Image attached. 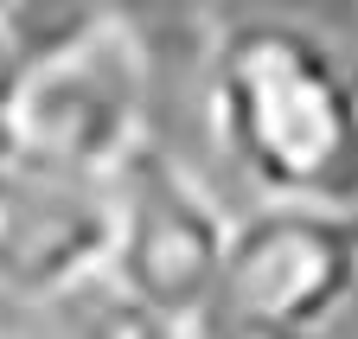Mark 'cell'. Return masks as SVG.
Here are the masks:
<instances>
[{
  "instance_id": "cell-5",
  "label": "cell",
  "mask_w": 358,
  "mask_h": 339,
  "mask_svg": "<svg viewBox=\"0 0 358 339\" xmlns=\"http://www.w3.org/2000/svg\"><path fill=\"white\" fill-rule=\"evenodd\" d=\"M109 263V186L0 160V301L32 314Z\"/></svg>"
},
{
  "instance_id": "cell-2",
  "label": "cell",
  "mask_w": 358,
  "mask_h": 339,
  "mask_svg": "<svg viewBox=\"0 0 358 339\" xmlns=\"http://www.w3.org/2000/svg\"><path fill=\"white\" fill-rule=\"evenodd\" d=\"M154 32L141 0H96L0 52V160L115 180L154 141Z\"/></svg>"
},
{
  "instance_id": "cell-1",
  "label": "cell",
  "mask_w": 358,
  "mask_h": 339,
  "mask_svg": "<svg viewBox=\"0 0 358 339\" xmlns=\"http://www.w3.org/2000/svg\"><path fill=\"white\" fill-rule=\"evenodd\" d=\"M205 122L231 173L262 199L358 211V58L327 26L294 13L217 26Z\"/></svg>"
},
{
  "instance_id": "cell-4",
  "label": "cell",
  "mask_w": 358,
  "mask_h": 339,
  "mask_svg": "<svg viewBox=\"0 0 358 339\" xmlns=\"http://www.w3.org/2000/svg\"><path fill=\"white\" fill-rule=\"evenodd\" d=\"M237 211L186 154L148 141L109 180V275L154 308L173 333H186L217 294L224 243Z\"/></svg>"
},
{
  "instance_id": "cell-3",
  "label": "cell",
  "mask_w": 358,
  "mask_h": 339,
  "mask_svg": "<svg viewBox=\"0 0 358 339\" xmlns=\"http://www.w3.org/2000/svg\"><path fill=\"white\" fill-rule=\"evenodd\" d=\"M352 301H358V211L256 199L231 218L217 294L205 314L282 339H333Z\"/></svg>"
},
{
  "instance_id": "cell-6",
  "label": "cell",
  "mask_w": 358,
  "mask_h": 339,
  "mask_svg": "<svg viewBox=\"0 0 358 339\" xmlns=\"http://www.w3.org/2000/svg\"><path fill=\"white\" fill-rule=\"evenodd\" d=\"M32 320L45 326V339H179L154 308L134 301L109 269H96L90 282L64 288L58 301L32 308Z\"/></svg>"
}]
</instances>
